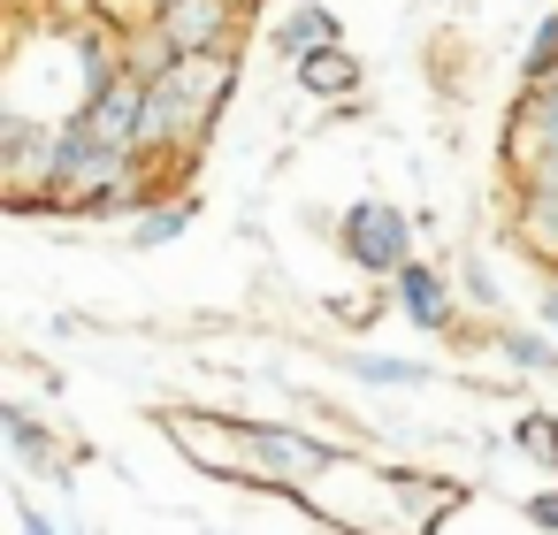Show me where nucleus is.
<instances>
[{
  "mask_svg": "<svg viewBox=\"0 0 558 535\" xmlns=\"http://www.w3.org/2000/svg\"><path fill=\"white\" fill-rule=\"evenodd\" d=\"M230 85H238L230 47H222V54H177V62L146 85V154L184 161V154L207 138V123L222 115Z\"/></svg>",
  "mask_w": 558,
  "mask_h": 535,
  "instance_id": "obj_1",
  "label": "nucleus"
},
{
  "mask_svg": "<svg viewBox=\"0 0 558 535\" xmlns=\"http://www.w3.org/2000/svg\"><path fill=\"white\" fill-rule=\"evenodd\" d=\"M329 443H314L306 428H238L230 443V474H253L268 489H314L329 474Z\"/></svg>",
  "mask_w": 558,
  "mask_h": 535,
  "instance_id": "obj_2",
  "label": "nucleus"
},
{
  "mask_svg": "<svg viewBox=\"0 0 558 535\" xmlns=\"http://www.w3.org/2000/svg\"><path fill=\"white\" fill-rule=\"evenodd\" d=\"M337 245H344L352 268L398 276V268L413 260V215H405L398 199H352V207L337 215Z\"/></svg>",
  "mask_w": 558,
  "mask_h": 535,
  "instance_id": "obj_3",
  "label": "nucleus"
},
{
  "mask_svg": "<svg viewBox=\"0 0 558 535\" xmlns=\"http://www.w3.org/2000/svg\"><path fill=\"white\" fill-rule=\"evenodd\" d=\"M77 123H85V138L108 146V154H146V85L123 70V77L77 115Z\"/></svg>",
  "mask_w": 558,
  "mask_h": 535,
  "instance_id": "obj_4",
  "label": "nucleus"
},
{
  "mask_svg": "<svg viewBox=\"0 0 558 535\" xmlns=\"http://www.w3.org/2000/svg\"><path fill=\"white\" fill-rule=\"evenodd\" d=\"M177 54H222L230 47V24H238V0H161V16Z\"/></svg>",
  "mask_w": 558,
  "mask_h": 535,
  "instance_id": "obj_5",
  "label": "nucleus"
},
{
  "mask_svg": "<svg viewBox=\"0 0 558 535\" xmlns=\"http://www.w3.org/2000/svg\"><path fill=\"white\" fill-rule=\"evenodd\" d=\"M390 283H398V306H405V321H413V329H451V321H459V306H451V283H444L428 260H405Z\"/></svg>",
  "mask_w": 558,
  "mask_h": 535,
  "instance_id": "obj_6",
  "label": "nucleus"
},
{
  "mask_svg": "<svg viewBox=\"0 0 558 535\" xmlns=\"http://www.w3.org/2000/svg\"><path fill=\"white\" fill-rule=\"evenodd\" d=\"M291 70H299V85H306L314 100H352V93L367 85V70L344 54V39H337V47H314V54H306V62H291Z\"/></svg>",
  "mask_w": 558,
  "mask_h": 535,
  "instance_id": "obj_7",
  "label": "nucleus"
},
{
  "mask_svg": "<svg viewBox=\"0 0 558 535\" xmlns=\"http://www.w3.org/2000/svg\"><path fill=\"white\" fill-rule=\"evenodd\" d=\"M314 47H337V16L314 9V0H299V9L276 24V54H283V62H306Z\"/></svg>",
  "mask_w": 558,
  "mask_h": 535,
  "instance_id": "obj_8",
  "label": "nucleus"
},
{
  "mask_svg": "<svg viewBox=\"0 0 558 535\" xmlns=\"http://www.w3.org/2000/svg\"><path fill=\"white\" fill-rule=\"evenodd\" d=\"M169 62H177V47H169V32H161V24H131V32H123V70H131L138 85H154Z\"/></svg>",
  "mask_w": 558,
  "mask_h": 535,
  "instance_id": "obj_9",
  "label": "nucleus"
},
{
  "mask_svg": "<svg viewBox=\"0 0 558 535\" xmlns=\"http://www.w3.org/2000/svg\"><path fill=\"white\" fill-rule=\"evenodd\" d=\"M199 222V199H161V207H146L138 222H131V245H169V238H184Z\"/></svg>",
  "mask_w": 558,
  "mask_h": 535,
  "instance_id": "obj_10",
  "label": "nucleus"
},
{
  "mask_svg": "<svg viewBox=\"0 0 558 535\" xmlns=\"http://www.w3.org/2000/svg\"><path fill=\"white\" fill-rule=\"evenodd\" d=\"M0 428H9V443H16V451H24L32 466H62V451H54V436H47V428H39V421H32L24 405H0Z\"/></svg>",
  "mask_w": 558,
  "mask_h": 535,
  "instance_id": "obj_11",
  "label": "nucleus"
},
{
  "mask_svg": "<svg viewBox=\"0 0 558 535\" xmlns=\"http://www.w3.org/2000/svg\"><path fill=\"white\" fill-rule=\"evenodd\" d=\"M520 245L558 260V207H550V199H527V192H520Z\"/></svg>",
  "mask_w": 558,
  "mask_h": 535,
  "instance_id": "obj_12",
  "label": "nucleus"
},
{
  "mask_svg": "<svg viewBox=\"0 0 558 535\" xmlns=\"http://www.w3.org/2000/svg\"><path fill=\"white\" fill-rule=\"evenodd\" d=\"M497 344H505V360H512V367H527V375H550V367H558L550 337H535V329H505Z\"/></svg>",
  "mask_w": 558,
  "mask_h": 535,
  "instance_id": "obj_13",
  "label": "nucleus"
},
{
  "mask_svg": "<svg viewBox=\"0 0 558 535\" xmlns=\"http://www.w3.org/2000/svg\"><path fill=\"white\" fill-rule=\"evenodd\" d=\"M550 70H558V9L535 24V39H527V54H520V77H527V85L550 77Z\"/></svg>",
  "mask_w": 558,
  "mask_h": 535,
  "instance_id": "obj_14",
  "label": "nucleus"
},
{
  "mask_svg": "<svg viewBox=\"0 0 558 535\" xmlns=\"http://www.w3.org/2000/svg\"><path fill=\"white\" fill-rule=\"evenodd\" d=\"M520 451H527L535 466H558V413H527V421H520Z\"/></svg>",
  "mask_w": 558,
  "mask_h": 535,
  "instance_id": "obj_15",
  "label": "nucleus"
},
{
  "mask_svg": "<svg viewBox=\"0 0 558 535\" xmlns=\"http://www.w3.org/2000/svg\"><path fill=\"white\" fill-rule=\"evenodd\" d=\"M352 375H367V382H428V367L390 360V352H360V360H352Z\"/></svg>",
  "mask_w": 558,
  "mask_h": 535,
  "instance_id": "obj_16",
  "label": "nucleus"
},
{
  "mask_svg": "<svg viewBox=\"0 0 558 535\" xmlns=\"http://www.w3.org/2000/svg\"><path fill=\"white\" fill-rule=\"evenodd\" d=\"M520 192H527V199H550V207H558V154H550V161H543L535 177H520Z\"/></svg>",
  "mask_w": 558,
  "mask_h": 535,
  "instance_id": "obj_17",
  "label": "nucleus"
},
{
  "mask_svg": "<svg viewBox=\"0 0 558 535\" xmlns=\"http://www.w3.org/2000/svg\"><path fill=\"white\" fill-rule=\"evenodd\" d=\"M466 291H474V299H482V306H497V276H489V268H482V260H466Z\"/></svg>",
  "mask_w": 558,
  "mask_h": 535,
  "instance_id": "obj_18",
  "label": "nucleus"
},
{
  "mask_svg": "<svg viewBox=\"0 0 558 535\" xmlns=\"http://www.w3.org/2000/svg\"><path fill=\"white\" fill-rule=\"evenodd\" d=\"M527 520H535V527H550V535H558V489H543V497H527Z\"/></svg>",
  "mask_w": 558,
  "mask_h": 535,
  "instance_id": "obj_19",
  "label": "nucleus"
},
{
  "mask_svg": "<svg viewBox=\"0 0 558 535\" xmlns=\"http://www.w3.org/2000/svg\"><path fill=\"white\" fill-rule=\"evenodd\" d=\"M24 527H32V535H62V527H54V520H47L39 504H24Z\"/></svg>",
  "mask_w": 558,
  "mask_h": 535,
  "instance_id": "obj_20",
  "label": "nucleus"
},
{
  "mask_svg": "<svg viewBox=\"0 0 558 535\" xmlns=\"http://www.w3.org/2000/svg\"><path fill=\"white\" fill-rule=\"evenodd\" d=\"M543 329L558 337V276H550V291H543Z\"/></svg>",
  "mask_w": 558,
  "mask_h": 535,
  "instance_id": "obj_21",
  "label": "nucleus"
}]
</instances>
